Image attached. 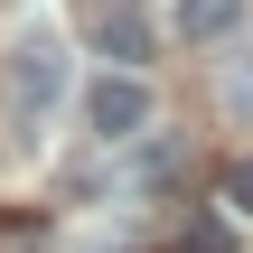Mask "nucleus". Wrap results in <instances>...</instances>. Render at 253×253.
Wrapping results in <instances>:
<instances>
[{"mask_svg": "<svg viewBox=\"0 0 253 253\" xmlns=\"http://www.w3.org/2000/svg\"><path fill=\"white\" fill-rule=\"evenodd\" d=\"M56 94H66V47H56L47 28H28V38L9 47V113H19V131H38Z\"/></svg>", "mask_w": 253, "mask_h": 253, "instance_id": "f257e3e1", "label": "nucleus"}, {"mask_svg": "<svg viewBox=\"0 0 253 253\" xmlns=\"http://www.w3.org/2000/svg\"><path fill=\"white\" fill-rule=\"evenodd\" d=\"M84 122H94V141H141L150 131V84L122 66V75H94L84 84Z\"/></svg>", "mask_w": 253, "mask_h": 253, "instance_id": "f03ea898", "label": "nucleus"}, {"mask_svg": "<svg viewBox=\"0 0 253 253\" xmlns=\"http://www.w3.org/2000/svg\"><path fill=\"white\" fill-rule=\"evenodd\" d=\"M94 47H103L113 66H141V56H150V19H141L131 0H103V9H94Z\"/></svg>", "mask_w": 253, "mask_h": 253, "instance_id": "7ed1b4c3", "label": "nucleus"}, {"mask_svg": "<svg viewBox=\"0 0 253 253\" xmlns=\"http://www.w3.org/2000/svg\"><path fill=\"white\" fill-rule=\"evenodd\" d=\"M244 19V0H178V38H225Z\"/></svg>", "mask_w": 253, "mask_h": 253, "instance_id": "20e7f679", "label": "nucleus"}, {"mask_svg": "<svg viewBox=\"0 0 253 253\" xmlns=\"http://www.w3.org/2000/svg\"><path fill=\"white\" fill-rule=\"evenodd\" d=\"M225 207L253 216V160H225Z\"/></svg>", "mask_w": 253, "mask_h": 253, "instance_id": "39448f33", "label": "nucleus"}, {"mask_svg": "<svg viewBox=\"0 0 253 253\" xmlns=\"http://www.w3.org/2000/svg\"><path fill=\"white\" fill-rule=\"evenodd\" d=\"M188 253H225V225L216 216H188Z\"/></svg>", "mask_w": 253, "mask_h": 253, "instance_id": "423d86ee", "label": "nucleus"}]
</instances>
